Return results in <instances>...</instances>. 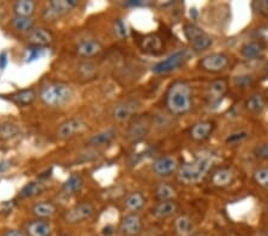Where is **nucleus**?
Returning a JSON list of instances; mask_svg holds the SVG:
<instances>
[{
	"mask_svg": "<svg viewBox=\"0 0 268 236\" xmlns=\"http://www.w3.org/2000/svg\"><path fill=\"white\" fill-rule=\"evenodd\" d=\"M166 107L172 115H185L192 107V89L185 81H174L166 93Z\"/></svg>",
	"mask_w": 268,
	"mask_h": 236,
	"instance_id": "f257e3e1",
	"label": "nucleus"
},
{
	"mask_svg": "<svg viewBox=\"0 0 268 236\" xmlns=\"http://www.w3.org/2000/svg\"><path fill=\"white\" fill-rule=\"evenodd\" d=\"M212 166V157L210 155H203L194 159L193 161L186 162L178 170V180L186 185L198 184Z\"/></svg>",
	"mask_w": 268,
	"mask_h": 236,
	"instance_id": "f03ea898",
	"label": "nucleus"
},
{
	"mask_svg": "<svg viewBox=\"0 0 268 236\" xmlns=\"http://www.w3.org/2000/svg\"><path fill=\"white\" fill-rule=\"evenodd\" d=\"M73 98V89L69 85L62 83L48 84L40 92V99L43 104L50 107H61L68 104Z\"/></svg>",
	"mask_w": 268,
	"mask_h": 236,
	"instance_id": "7ed1b4c3",
	"label": "nucleus"
},
{
	"mask_svg": "<svg viewBox=\"0 0 268 236\" xmlns=\"http://www.w3.org/2000/svg\"><path fill=\"white\" fill-rule=\"evenodd\" d=\"M184 34H185L186 40L188 41L192 49L197 53L208 49L212 44V39L204 31L197 26L196 24L188 23L184 26Z\"/></svg>",
	"mask_w": 268,
	"mask_h": 236,
	"instance_id": "20e7f679",
	"label": "nucleus"
},
{
	"mask_svg": "<svg viewBox=\"0 0 268 236\" xmlns=\"http://www.w3.org/2000/svg\"><path fill=\"white\" fill-rule=\"evenodd\" d=\"M78 5L75 0H51L44 7L42 13V17L45 21H53L62 16L67 15Z\"/></svg>",
	"mask_w": 268,
	"mask_h": 236,
	"instance_id": "39448f33",
	"label": "nucleus"
},
{
	"mask_svg": "<svg viewBox=\"0 0 268 236\" xmlns=\"http://www.w3.org/2000/svg\"><path fill=\"white\" fill-rule=\"evenodd\" d=\"M149 129H150V118L148 116H135L130 121L126 136L131 142H140L147 137Z\"/></svg>",
	"mask_w": 268,
	"mask_h": 236,
	"instance_id": "423d86ee",
	"label": "nucleus"
},
{
	"mask_svg": "<svg viewBox=\"0 0 268 236\" xmlns=\"http://www.w3.org/2000/svg\"><path fill=\"white\" fill-rule=\"evenodd\" d=\"M189 56L188 50L181 49L173 53L172 55H169L168 58L160 61L159 64H156L155 66L153 67V72L155 74H164V73L172 72V70L177 69L178 67H180L184 62L187 60Z\"/></svg>",
	"mask_w": 268,
	"mask_h": 236,
	"instance_id": "0eeeda50",
	"label": "nucleus"
},
{
	"mask_svg": "<svg viewBox=\"0 0 268 236\" xmlns=\"http://www.w3.org/2000/svg\"><path fill=\"white\" fill-rule=\"evenodd\" d=\"M94 207L88 202H81L66 211L63 218L67 223L77 224L85 222L94 215Z\"/></svg>",
	"mask_w": 268,
	"mask_h": 236,
	"instance_id": "6e6552de",
	"label": "nucleus"
},
{
	"mask_svg": "<svg viewBox=\"0 0 268 236\" xmlns=\"http://www.w3.org/2000/svg\"><path fill=\"white\" fill-rule=\"evenodd\" d=\"M229 64V58L226 54L215 53L204 56L199 62L200 68L208 73H219L227 68Z\"/></svg>",
	"mask_w": 268,
	"mask_h": 236,
	"instance_id": "1a4fd4ad",
	"label": "nucleus"
},
{
	"mask_svg": "<svg viewBox=\"0 0 268 236\" xmlns=\"http://www.w3.org/2000/svg\"><path fill=\"white\" fill-rule=\"evenodd\" d=\"M179 170L178 161L174 156H160L151 164V171L159 177H169Z\"/></svg>",
	"mask_w": 268,
	"mask_h": 236,
	"instance_id": "9d476101",
	"label": "nucleus"
},
{
	"mask_svg": "<svg viewBox=\"0 0 268 236\" xmlns=\"http://www.w3.org/2000/svg\"><path fill=\"white\" fill-rule=\"evenodd\" d=\"M142 219L137 214L130 213L119 222L118 232L123 236H137L142 233Z\"/></svg>",
	"mask_w": 268,
	"mask_h": 236,
	"instance_id": "9b49d317",
	"label": "nucleus"
},
{
	"mask_svg": "<svg viewBox=\"0 0 268 236\" xmlns=\"http://www.w3.org/2000/svg\"><path fill=\"white\" fill-rule=\"evenodd\" d=\"M140 107V103L137 100H128L123 102L121 104L116 105L112 110L113 119L117 122H125L135 117L137 113V110Z\"/></svg>",
	"mask_w": 268,
	"mask_h": 236,
	"instance_id": "f8f14e48",
	"label": "nucleus"
},
{
	"mask_svg": "<svg viewBox=\"0 0 268 236\" xmlns=\"http://www.w3.org/2000/svg\"><path fill=\"white\" fill-rule=\"evenodd\" d=\"M26 40H28V42L31 45H34V47L41 48L50 44V43L53 42L54 37L49 30L44 28H39L32 29L28 34V36H26Z\"/></svg>",
	"mask_w": 268,
	"mask_h": 236,
	"instance_id": "ddd939ff",
	"label": "nucleus"
},
{
	"mask_svg": "<svg viewBox=\"0 0 268 236\" xmlns=\"http://www.w3.org/2000/svg\"><path fill=\"white\" fill-rule=\"evenodd\" d=\"M51 226L45 219H35L26 223L24 233L26 236H51Z\"/></svg>",
	"mask_w": 268,
	"mask_h": 236,
	"instance_id": "4468645a",
	"label": "nucleus"
},
{
	"mask_svg": "<svg viewBox=\"0 0 268 236\" xmlns=\"http://www.w3.org/2000/svg\"><path fill=\"white\" fill-rule=\"evenodd\" d=\"M215 129V123L211 121H202L198 123L193 124L191 130H189V136L194 141H204L212 134Z\"/></svg>",
	"mask_w": 268,
	"mask_h": 236,
	"instance_id": "2eb2a0df",
	"label": "nucleus"
},
{
	"mask_svg": "<svg viewBox=\"0 0 268 236\" xmlns=\"http://www.w3.org/2000/svg\"><path fill=\"white\" fill-rule=\"evenodd\" d=\"M265 47L259 41H248V42L243 43L242 47L240 48V54L245 60L248 61H253L261 58L264 54Z\"/></svg>",
	"mask_w": 268,
	"mask_h": 236,
	"instance_id": "dca6fc26",
	"label": "nucleus"
},
{
	"mask_svg": "<svg viewBox=\"0 0 268 236\" xmlns=\"http://www.w3.org/2000/svg\"><path fill=\"white\" fill-rule=\"evenodd\" d=\"M77 54L81 58H92V56L97 55L102 51V44L97 40L88 39V40H82L75 47Z\"/></svg>",
	"mask_w": 268,
	"mask_h": 236,
	"instance_id": "f3484780",
	"label": "nucleus"
},
{
	"mask_svg": "<svg viewBox=\"0 0 268 236\" xmlns=\"http://www.w3.org/2000/svg\"><path fill=\"white\" fill-rule=\"evenodd\" d=\"M81 128H82V123H81L79 119L72 118L60 124L56 135L61 140H68V138L74 136L77 132H79Z\"/></svg>",
	"mask_w": 268,
	"mask_h": 236,
	"instance_id": "a211bd4d",
	"label": "nucleus"
},
{
	"mask_svg": "<svg viewBox=\"0 0 268 236\" xmlns=\"http://www.w3.org/2000/svg\"><path fill=\"white\" fill-rule=\"evenodd\" d=\"M228 91V83L224 79H217L208 85L206 97L210 103H218Z\"/></svg>",
	"mask_w": 268,
	"mask_h": 236,
	"instance_id": "6ab92c4d",
	"label": "nucleus"
},
{
	"mask_svg": "<svg viewBox=\"0 0 268 236\" xmlns=\"http://www.w3.org/2000/svg\"><path fill=\"white\" fill-rule=\"evenodd\" d=\"M178 211V204L174 200H165L159 202L153 209H151V215L156 218H168L172 217Z\"/></svg>",
	"mask_w": 268,
	"mask_h": 236,
	"instance_id": "aec40b11",
	"label": "nucleus"
},
{
	"mask_svg": "<svg viewBox=\"0 0 268 236\" xmlns=\"http://www.w3.org/2000/svg\"><path fill=\"white\" fill-rule=\"evenodd\" d=\"M58 211L55 205L50 202L35 203L31 207V214L39 219H47L53 217Z\"/></svg>",
	"mask_w": 268,
	"mask_h": 236,
	"instance_id": "412c9836",
	"label": "nucleus"
},
{
	"mask_svg": "<svg viewBox=\"0 0 268 236\" xmlns=\"http://www.w3.org/2000/svg\"><path fill=\"white\" fill-rule=\"evenodd\" d=\"M144 204L145 198L141 192H131L124 199V207L132 214H136L137 211L142 210Z\"/></svg>",
	"mask_w": 268,
	"mask_h": 236,
	"instance_id": "4be33fe9",
	"label": "nucleus"
},
{
	"mask_svg": "<svg viewBox=\"0 0 268 236\" xmlns=\"http://www.w3.org/2000/svg\"><path fill=\"white\" fill-rule=\"evenodd\" d=\"M234 177V172L230 168H221V170L216 171L213 173L212 178H211V183L217 187H226L232 183Z\"/></svg>",
	"mask_w": 268,
	"mask_h": 236,
	"instance_id": "5701e85b",
	"label": "nucleus"
},
{
	"mask_svg": "<svg viewBox=\"0 0 268 236\" xmlns=\"http://www.w3.org/2000/svg\"><path fill=\"white\" fill-rule=\"evenodd\" d=\"M266 97L261 93H255L246 100L245 107L250 113H261L266 107Z\"/></svg>",
	"mask_w": 268,
	"mask_h": 236,
	"instance_id": "b1692460",
	"label": "nucleus"
},
{
	"mask_svg": "<svg viewBox=\"0 0 268 236\" xmlns=\"http://www.w3.org/2000/svg\"><path fill=\"white\" fill-rule=\"evenodd\" d=\"M174 229L179 236H191L193 233V223L188 216L181 215L175 218Z\"/></svg>",
	"mask_w": 268,
	"mask_h": 236,
	"instance_id": "393cba45",
	"label": "nucleus"
},
{
	"mask_svg": "<svg viewBox=\"0 0 268 236\" xmlns=\"http://www.w3.org/2000/svg\"><path fill=\"white\" fill-rule=\"evenodd\" d=\"M45 191V185L41 181H30L21 190V198H32L42 194Z\"/></svg>",
	"mask_w": 268,
	"mask_h": 236,
	"instance_id": "a878e982",
	"label": "nucleus"
},
{
	"mask_svg": "<svg viewBox=\"0 0 268 236\" xmlns=\"http://www.w3.org/2000/svg\"><path fill=\"white\" fill-rule=\"evenodd\" d=\"M82 178L80 175H70V177L67 179L66 181L62 185V192L64 194H68V196H72V194L78 193L80 191L81 187H82Z\"/></svg>",
	"mask_w": 268,
	"mask_h": 236,
	"instance_id": "bb28decb",
	"label": "nucleus"
},
{
	"mask_svg": "<svg viewBox=\"0 0 268 236\" xmlns=\"http://www.w3.org/2000/svg\"><path fill=\"white\" fill-rule=\"evenodd\" d=\"M13 10H15L16 16H18V17L31 18V16L35 13V10H36V4L31 0H21V1L16 2Z\"/></svg>",
	"mask_w": 268,
	"mask_h": 236,
	"instance_id": "cd10ccee",
	"label": "nucleus"
},
{
	"mask_svg": "<svg viewBox=\"0 0 268 236\" xmlns=\"http://www.w3.org/2000/svg\"><path fill=\"white\" fill-rule=\"evenodd\" d=\"M116 136V131L113 129H107L104 131L99 132V134L94 135L88 140V145L93 146V147H98V146L109 145L111 141Z\"/></svg>",
	"mask_w": 268,
	"mask_h": 236,
	"instance_id": "c85d7f7f",
	"label": "nucleus"
},
{
	"mask_svg": "<svg viewBox=\"0 0 268 236\" xmlns=\"http://www.w3.org/2000/svg\"><path fill=\"white\" fill-rule=\"evenodd\" d=\"M141 47L147 53H158L162 49V40L158 35H149L143 39Z\"/></svg>",
	"mask_w": 268,
	"mask_h": 236,
	"instance_id": "c756f323",
	"label": "nucleus"
},
{
	"mask_svg": "<svg viewBox=\"0 0 268 236\" xmlns=\"http://www.w3.org/2000/svg\"><path fill=\"white\" fill-rule=\"evenodd\" d=\"M34 21L30 17H18L15 16L12 21H11V25L13 26V29L18 32H29L34 29Z\"/></svg>",
	"mask_w": 268,
	"mask_h": 236,
	"instance_id": "7c9ffc66",
	"label": "nucleus"
},
{
	"mask_svg": "<svg viewBox=\"0 0 268 236\" xmlns=\"http://www.w3.org/2000/svg\"><path fill=\"white\" fill-rule=\"evenodd\" d=\"M155 197L159 202L172 200L175 197V189L168 184H160L155 190Z\"/></svg>",
	"mask_w": 268,
	"mask_h": 236,
	"instance_id": "2f4dec72",
	"label": "nucleus"
},
{
	"mask_svg": "<svg viewBox=\"0 0 268 236\" xmlns=\"http://www.w3.org/2000/svg\"><path fill=\"white\" fill-rule=\"evenodd\" d=\"M36 98V93L34 89H23V91H18L12 96V100L17 103L18 105H29L34 102Z\"/></svg>",
	"mask_w": 268,
	"mask_h": 236,
	"instance_id": "473e14b6",
	"label": "nucleus"
},
{
	"mask_svg": "<svg viewBox=\"0 0 268 236\" xmlns=\"http://www.w3.org/2000/svg\"><path fill=\"white\" fill-rule=\"evenodd\" d=\"M254 181L264 190H268V167H259L254 171Z\"/></svg>",
	"mask_w": 268,
	"mask_h": 236,
	"instance_id": "72a5a7b5",
	"label": "nucleus"
},
{
	"mask_svg": "<svg viewBox=\"0 0 268 236\" xmlns=\"http://www.w3.org/2000/svg\"><path fill=\"white\" fill-rule=\"evenodd\" d=\"M254 79L251 75L249 74H241V75H237V77L234 78V86L237 88H241V89H245V88H248L249 86L253 84Z\"/></svg>",
	"mask_w": 268,
	"mask_h": 236,
	"instance_id": "f704fd0d",
	"label": "nucleus"
},
{
	"mask_svg": "<svg viewBox=\"0 0 268 236\" xmlns=\"http://www.w3.org/2000/svg\"><path fill=\"white\" fill-rule=\"evenodd\" d=\"M247 137L248 132L246 131V130H238V131L229 134V136L226 138V142L228 143V145H238V143L243 142Z\"/></svg>",
	"mask_w": 268,
	"mask_h": 236,
	"instance_id": "c9c22d12",
	"label": "nucleus"
},
{
	"mask_svg": "<svg viewBox=\"0 0 268 236\" xmlns=\"http://www.w3.org/2000/svg\"><path fill=\"white\" fill-rule=\"evenodd\" d=\"M79 72L83 78H93L97 73V66L94 64H92V62L85 61L82 64H80Z\"/></svg>",
	"mask_w": 268,
	"mask_h": 236,
	"instance_id": "e433bc0d",
	"label": "nucleus"
},
{
	"mask_svg": "<svg viewBox=\"0 0 268 236\" xmlns=\"http://www.w3.org/2000/svg\"><path fill=\"white\" fill-rule=\"evenodd\" d=\"M254 155L262 161H268V141L258 143L254 148Z\"/></svg>",
	"mask_w": 268,
	"mask_h": 236,
	"instance_id": "4c0bfd02",
	"label": "nucleus"
},
{
	"mask_svg": "<svg viewBox=\"0 0 268 236\" xmlns=\"http://www.w3.org/2000/svg\"><path fill=\"white\" fill-rule=\"evenodd\" d=\"M113 32H115V36L118 40H124L128 36V30H126V25L124 24V21L122 20H117L113 24Z\"/></svg>",
	"mask_w": 268,
	"mask_h": 236,
	"instance_id": "58836bf2",
	"label": "nucleus"
},
{
	"mask_svg": "<svg viewBox=\"0 0 268 236\" xmlns=\"http://www.w3.org/2000/svg\"><path fill=\"white\" fill-rule=\"evenodd\" d=\"M18 129L16 128L15 126H12V124H7V126H2L1 128V134L5 135V136H13L15 134H17Z\"/></svg>",
	"mask_w": 268,
	"mask_h": 236,
	"instance_id": "ea45409f",
	"label": "nucleus"
},
{
	"mask_svg": "<svg viewBox=\"0 0 268 236\" xmlns=\"http://www.w3.org/2000/svg\"><path fill=\"white\" fill-rule=\"evenodd\" d=\"M258 11L265 17H268V0H262V1L256 2Z\"/></svg>",
	"mask_w": 268,
	"mask_h": 236,
	"instance_id": "a19ab883",
	"label": "nucleus"
},
{
	"mask_svg": "<svg viewBox=\"0 0 268 236\" xmlns=\"http://www.w3.org/2000/svg\"><path fill=\"white\" fill-rule=\"evenodd\" d=\"M1 236H26V235H25V233L21 232V230L9 229V230H6V232L2 233Z\"/></svg>",
	"mask_w": 268,
	"mask_h": 236,
	"instance_id": "79ce46f5",
	"label": "nucleus"
},
{
	"mask_svg": "<svg viewBox=\"0 0 268 236\" xmlns=\"http://www.w3.org/2000/svg\"><path fill=\"white\" fill-rule=\"evenodd\" d=\"M40 50H41V48H31V49L29 50V55H28V58L26 59H29L30 61H31V60H35V59H37L40 56Z\"/></svg>",
	"mask_w": 268,
	"mask_h": 236,
	"instance_id": "37998d69",
	"label": "nucleus"
},
{
	"mask_svg": "<svg viewBox=\"0 0 268 236\" xmlns=\"http://www.w3.org/2000/svg\"><path fill=\"white\" fill-rule=\"evenodd\" d=\"M7 66V53L6 51H2L0 53V68L4 69Z\"/></svg>",
	"mask_w": 268,
	"mask_h": 236,
	"instance_id": "c03bdc74",
	"label": "nucleus"
},
{
	"mask_svg": "<svg viewBox=\"0 0 268 236\" xmlns=\"http://www.w3.org/2000/svg\"><path fill=\"white\" fill-rule=\"evenodd\" d=\"M113 228L109 226V227H105L104 228V232H103V234H104V236H110V235H112L113 234Z\"/></svg>",
	"mask_w": 268,
	"mask_h": 236,
	"instance_id": "a18cd8bd",
	"label": "nucleus"
},
{
	"mask_svg": "<svg viewBox=\"0 0 268 236\" xmlns=\"http://www.w3.org/2000/svg\"><path fill=\"white\" fill-rule=\"evenodd\" d=\"M128 6H139V5H143V1H134V0H130V1L126 2Z\"/></svg>",
	"mask_w": 268,
	"mask_h": 236,
	"instance_id": "49530a36",
	"label": "nucleus"
},
{
	"mask_svg": "<svg viewBox=\"0 0 268 236\" xmlns=\"http://www.w3.org/2000/svg\"><path fill=\"white\" fill-rule=\"evenodd\" d=\"M191 236H205L204 234H192Z\"/></svg>",
	"mask_w": 268,
	"mask_h": 236,
	"instance_id": "de8ad7c7",
	"label": "nucleus"
},
{
	"mask_svg": "<svg viewBox=\"0 0 268 236\" xmlns=\"http://www.w3.org/2000/svg\"><path fill=\"white\" fill-rule=\"evenodd\" d=\"M265 97H266V99L268 100V88H267V91H266V94H265Z\"/></svg>",
	"mask_w": 268,
	"mask_h": 236,
	"instance_id": "09e8293b",
	"label": "nucleus"
}]
</instances>
